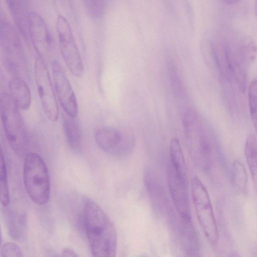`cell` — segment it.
Listing matches in <instances>:
<instances>
[{"instance_id": "1", "label": "cell", "mask_w": 257, "mask_h": 257, "mask_svg": "<svg viewBox=\"0 0 257 257\" xmlns=\"http://www.w3.org/2000/svg\"><path fill=\"white\" fill-rule=\"evenodd\" d=\"M83 221L93 257H116L115 227L101 207L89 198L83 202Z\"/></svg>"}, {"instance_id": "2", "label": "cell", "mask_w": 257, "mask_h": 257, "mask_svg": "<svg viewBox=\"0 0 257 257\" xmlns=\"http://www.w3.org/2000/svg\"><path fill=\"white\" fill-rule=\"evenodd\" d=\"M167 182L170 194L176 209L182 218L190 223L189 183L186 166L179 141L173 139L170 143Z\"/></svg>"}, {"instance_id": "3", "label": "cell", "mask_w": 257, "mask_h": 257, "mask_svg": "<svg viewBox=\"0 0 257 257\" xmlns=\"http://www.w3.org/2000/svg\"><path fill=\"white\" fill-rule=\"evenodd\" d=\"M23 177L32 201L40 205L47 203L51 194L50 176L46 164L37 153L30 152L25 156Z\"/></svg>"}, {"instance_id": "4", "label": "cell", "mask_w": 257, "mask_h": 257, "mask_svg": "<svg viewBox=\"0 0 257 257\" xmlns=\"http://www.w3.org/2000/svg\"><path fill=\"white\" fill-rule=\"evenodd\" d=\"M19 109L10 93L5 91L1 92L0 114L4 131L15 154L22 157L26 153L28 141Z\"/></svg>"}, {"instance_id": "5", "label": "cell", "mask_w": 257, "mask_h": 257, "mask_svg": "<svg viewBox=\"0 0 257 257\" xmlns=\"http://www.w3.org/2000/svg\"><path fill=\"white\" fill-rule=\"evenodd\" d=\"M191 193L197 218L209 243L218 245L219 232L209 193L202 181L194 176L191 181Z\"/></svg>"}, {"instance_id": "6", "label": "cell", "mask_w": 257, "mask_h": 257, "mask_svg": "<svg viewBox=\"0 0 257 257\" xmlns=\"http://www.w3.org/2000/svg\"><path fill=\"white\" fill-rule=\"evenodd\" d=\"M0 40L3 60L6 69L13 76L21 77L27 70L23 48L15 27L6 19L2 17Z\"/></svg>"}, {"instance_id": "7", "label": "cell", "mask_w": 257, "mask_h": 257, "mask_svg": "<svg viewBox=\"0 0 257 257\" xmlns=\"http://www.w3.org/2000/svg\"><path fill=\"white\" fill-rule=\"evenodd\" d=\"M197 114L188 109L183 118L184 133L189 154L194 163L199 167L208 164L210 146Z\"/></svg>"}, {"instance_id": "8", "label": "cell", "mask_w": 257, "mask_h": 257, "mask_svg": "<svg viewBox=\"0 0 257 257\" xmlns=\"http://www.w3.org/2000/svg\"><path fill=\"white\" fill-rule=\"evenodd\" d=\"M56 26L59 48L66 66L75 77H82L84 73L82 59L69 22L64 16L59 15Z\"/></svg>"}, {"instance_id": "9", "label": "cell", "mask_w": 257, "mask_h": 257, "mask_svg": "<svg viewBox=\"0 0 257 257\" xmlns=\"http://www.w3.org/2000/svg\"><path fill=\"white\" fill-rule=\"evenodd\" d=\"M34 77L39 97L47 118L52 122L57 120L59 108L51 77L44 60L38 55L34 62Z\"/></svg>"}, {"instance_id": "10", "label": "cell", "mask_w": 257, "mask_h": 257, "mask_svg": "<svg viewBox=\"0 0 257 257\" xmlns=\"http://www.w3.org/2000/svg\"><path fill=\"white\" fill-rule=\"evenodd\" d=\"M51 70L55 91L61 107L67 115L76 117L78 110L76 98L63 67L57 60L52 61Z\"/></svg>"}, {"instance_id": "11", "label": "cell", "mask_w": 257, "mask_h": 257, "mask_svg": "<svg viewBox=\"0 0 257 257\" xmlns=\"http://www.w3.org/2000/svg\"><path fill=\"white\" fill-rule=\"evenodd\" d=\"M94 139L102 150L117 155L126 154L131 150L134 143L131 136L110 126L97 129L94 133Z\"/></svg>"}, {"instance_id": "12", "label": "cell", "mask_w": 257, "mask_h": 257, "mask_svg": "<svg viewBox=\"0 0 257 257\" xmlns=\"http://www.w3.org/2000/svg\"><path fill=\"white\" fill-rule=\"evenodd\" d=\"M29 32L30 39L37 55L45 60L51 50L50 36L43 19L34 11L29 13Z\"/></svg>"}, {"instance_id": "13", "label": "cell", "mask_w": 257, "mask_h": 257, "mask_svg": "<svg viewBox=\"0 0 257 257\" xmlns=\"http://www.w3.org/2000/svg\"><path fill=\"white\" fill-rule=\"evenodd\" d=\"M224 53L229 71L234 77L240 90L244 92L246 86V64L241 58L238 49L235 50L232 47L226 46L224 48Z\"/></svg>"}, {"instance_id": "14", "label": "cell", "mask_w": 257, "mask_h": 257, "mask_svg": "<svg viewBox=\"0 0 257 257\" xmlns=\"http://www.w3.org/2000/svg\"><path fill=\"white\" fill-rule=\"evenodd\" d=\"M7 6L19 31L26 41L30 39L29 13L26 2L23 0H7Z\"/></svg>"}, {"instance_id": "15", "label": "cell", "mask_w": 257, "mask_h": 257, "mask_svg": "<svg viewBox=\"0 0 257 257\" xmlns=\"http://www.w3.org/2000/svg\"><path fill=\"white\" fill-rule=\"evenodd\" d=\"M10 94L22 110H27L31 103V95L26 82L19 76H13L9 83Z\"/></svg>"}, {"instance_id": "16", "label": "cell", "mask_w": 257, "mask_h": 257, "mask_svg": "<svg viewBox=\"0 0 257 257\" xmlns=\"http://www.w3.org/2000/svg\"><path fill=\"white\" fill-rule=\"evenodd\" d=\"M63 128L69 147L75 151L79 150L82 143V132L78 120L76 117L67 115L63 120Z\"/></svg>"}, {"instance_id": "17", "label": "cell", "mask_w": 257, "mask_h": 257, "mask_svg": "<svg viewBox=\"0 0 257 257\" xmlns=\"http://www.w3.org/2000/svg\"><path fill=\"white\" fill-rule=\"evenodd\" d=\"M244 154L252 184L257 192V138L254 135L250 134L247 137Z\"/></svg>"}, {"instance_id": "18", "label": "cell", "mask_w": 257, "mask_h": 257, "mask_svg": "<svg viewBox=\"0 0 257 257\" xmlns=\"http://www.w3.org/2000/svg\"><path fill=\"white\" fill-rule=\"evenodd\" d=\"M231 180L235 189L240 193H244L247 189V174L243 164L234 160L231 166Z\"/></svg>"}, {"instance_id": "19", "label": "cell", "mask_w": 257, "mask_h": 257, "mask_svg": "<svg viewBox=\"0 0 257 257\" xmlns=\"http://www.w3.org/2000/svg\"><path fill=\"white\" fill-rule=\"evenodd\" d=\"M0 191L1 202L4 207L8 206L10 202L8 187L7 167L4 153L1 151L0 159Z\"/></svg>"}, {"instance_id": "20", "label": "cell", "mask_w": 257, "mask_h": 257, "mask_svg": "<svg viewBox=\"0 0 257 257\" xmlns=\"http://www.w3.org/2000/svg\"><path fill=\"white\" fill-rule=\"evenodd\" d=\"M240 54L247 64L253 62L257 57V45L250 37L244 38L238 48Z\"/></svg>"}, {"instance_id": "21", "label": "cell", "mask_w": 257, "mask_h": 257, "mask_svg": "<svg viewBox=\"0 0 257 257\" xmlns=\"http://www.w3.org/2000/svg\"><path fill=\"white\" fill-rule=\"evenodd\" d=\"M249 112L254 131L257 134V79L250 83L248 91Z\"/></svg>"}, {"instance_id": "22", "label": "cell", "mask_w": 257, "mask_h": 257, "mask_svg": "<svg viewBox=\"0 0 257 257\" xmlns=\"http://www.w3.org/2000/svg\"><path fill=\"white\" fill-rule=\"evenodd\" d=\"M85 9L91 17L97 18L100 17L104 10L105 2L103 1H84Z\"/></svg>"}, {"instance_id": "23", "label": "cell", "mask_w": 257, "mask_h": 257, "mask_svg": "<svg viewBox=\"0 0 257 257\" xmlns=\"http://www.w3.org/2000/svg\"><path fill=\"white\" fill-rule=\"evenodd\" d=\"M2 257H24L20 247L16 243L7 242L5 243L1 249Z\"/></svg>"}, {"instance_id": "24", "label": "cell", "mask_w": 257, "mask_h": 257, "mask_svg": "<svg viewBox=\"0 0 257 257\" xmlns=\"http://www.w3.org/2000/svg\"><path fill=\"white\" fill-rule=\"evenodd\" d=\"M61 257H79V256L72 248L66 247L62 250Z\"/></svg>"}, {"instance_id": "25", "label": "cell", "mask_w": 257, "mask_h": 257, "mask_svg": "<svg viewBox=\"0 0 257 257\" xmlns=\"http://www.w3.org/2000/svg\"><path fill=\"white\" fill-rule=\"evenodd\" d=\"M223 2L227 4H234L238 2L237 0H223Z\"/></svg>"}, {"instance_id": "26", "label": "cell", "mask_w": 257, "mask_h": 257, "mask_svg": "<svg viewBox=\"0 0 257 257\" xmlns=\"http://www.w3.org/2000/svg\"><path fill=\"white\" fill-rule=\"evenodd\" d=\"M227 257H241L240 255L236 251H232Z\"/></svg>"}, {"instance_id": "27", "label": "cell", "mask_w": 257, "mask_h": 257, "mask_svg": "<svg viewBox=\"0 0 257 257\" xmlns=\"http://www.w3.org/2000/svg\"><path fill=\"white\" fill-rule=\"evenodd\" d=\"M254 13L256 17H257V1H255L254 2Z\"/></svg>"}, {"instance_id": "28", "label": "cell", "mask_w": 257, "mask_h": 257, "mask_svg": "<svg viewBox=\"0 0 257 257\" xmlns=\"http://www.w3.org/2000/svg\"><path fill=\"white\" fill-rule=\"evenodd\" d=\"M140 257H149V256H140Z\"/></svg>"}, {"instance_id": "29", "label": "cell", "mask_w": 257, "mask_h": 257, "mask_svg": "<svg viewBox=\"0 0 257 257\" xmlns=\"http://www.w3.org/2000/svg\"><path fill=\"white\" fill-rule=\"evenodd\" d=\"M53 257H58V256H53Z\"/></svg>"}]
</instances>
